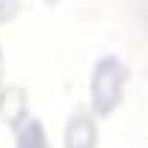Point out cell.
I'll list each match as a JSON object with an SVG mask.
<instances>
[{
  "instance_id": "cell-1",
  "label": "cell",
  "mask_w": 148,
  "mask_h": 148,
  "mask_svg": "<svg viewBox=\"0 0 148 148\" xmlns=\"http://www.w3.org/2000/svg\"><path fill=\"white\" fill-rule=\"evenodd\" d=\"M125 86H127V68L121 59L116 56H104L98 59L92 68V80H89V104L95 116H113V110L121 104L125 98Z\"/></svg>"
},
{
  "instance_id": "cell-2",
  "label": "cell",
  "mask_w": 148,
  "mask_h": 148,
  "mask_svg": "<svg viewBox=\"0 0 148 148\" xmlns=\"http://www.w3.org/2000/svg\"><path fill=\"white\" fill-rule=\"evenodd\" d=\"M62 145L65 148H98V125L95 116H89L86 110H77L62 130Z\"/></svg>"
},
{
  "instance_id": "cell-3",
  "label": "cell",
  "mask_w": 148,
  "mask_h": 148,
  "mask_svg": "<svg viewBox=\"0 0 148 148\" xmlns=\"http://www.w3.org/2000/svg\"><path fill=\"white\" fill-rule=\"evenodd\" d=\"M0 121L15 130L27 121V92L21 86H3L0 89Z\"/></svg>"
},
{
  "instance_id": "cell-4",
  "label": "cell",
  "mask_w": 148,
  "mask_h": 148,
  "mask_svg": "<svg viewBox=\"0 0 148 148\" xmlns=\"http://www.w3.org/2000/svg\"><path fill=\"white\" fill-rule=\"evenodd\" d=\"M18 148H51L47 130L39 119H27L18 127Z\"/></svg>"
},
{
  "instance_id": "cell-5",
  "label": "cell",
  "mask_w": 148,
  "mask_h": 148,
  "mask_svg": "<svg viewBox=\"0 0 148 148\" xmlns=\"http://www.w3.org/2000/svg\"><path fill=\"white\" fill-rule=\"evenodd\" d=\"M18 15V0H0V24Z\"/></svg>"
},
{
  "instance_id": "cell-6",
  "label": "cell",
  "mask_w": 148,
  "mask_h": 148,
  "mask_svg": "<svg viewBox=\"0 0 148 148\" xmlns=\"http://www.w3.org/2000/svg\"><path fill=\"white\" fill-rule=\"evenodd\" d=\"M45 3H51V6H56V3H59V0H45Z\"/></svg>"
}]
</instances>
